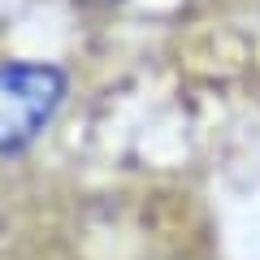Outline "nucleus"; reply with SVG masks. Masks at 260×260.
Returning a JSON list of instances; mask_svg holds the SVG:
<instances>
[{
  "label": "nucleus",
  "mask_w": 260,
  "mask_h": 260,
  "mask_svg": "<svg viewBox=\"0 0 260 260\" xmlns=\"http://www.w3.org/2000/svg\"><path fill=\"white\" fill-rule=\"evenodd\" d=\"M70 95V74L52 61H0V156H22L48 135Z\"/></svg>",
  "instance_id": "nucleus-1"
},
{
  "label": "nucleus",
  "mask_w": 260,
  "mask_h": 260,
  "mask_svg": "<svg viewBox=\"0 0 260 260\" xmlns=\"http://www.w3.org/2000/svg\"><path fill=\"white\" fill-rule=\"evenodd\" d=\"M83 5H100V9H104V5H117V0H83Z\"/></svg>",
  "instance_id": "nucleus-2"
}]
</instances>
